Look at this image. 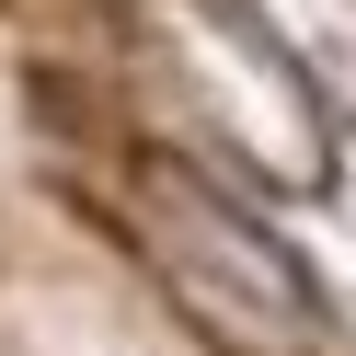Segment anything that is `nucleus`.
Returning <instances> with one entry per match:
<instances>
[{
	"label": "nucleus",
	"instance_id": "1",
	"mask_svg": "<svg viewBox=\"0 0 356 356\" xmlns=\"http://www.w3.org/2000/svg\"><path fill=\"white\" fill-rule=\"evenodd\" d=\"M127 230H138L149 276L172 287V310H184L218 356H333V310H322V287H310V264L287 253L253 207H230L195 161L138 149V172H127Z\"/></svg>",
	"mask_w": 356,
	"mask_h": 356
}]
</instances>
